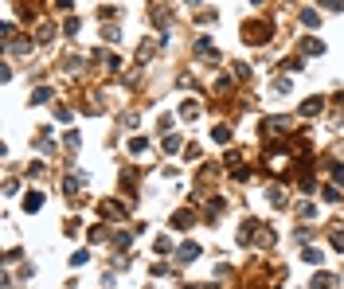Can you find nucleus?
I'll return each mask as SVG.
<instances>
[{
  "label": "nucleus",
  "mask_w": 344,
  "mask_h": 289,
  "mask_svg": "<svg viewBox=\"0 0 344 289\" xmlns=\"http://www.w3.org/2000/svg\"><path fill=\"white\" fill-rule=\"evenodd\" d=\"M195 51H200V59H219V51L211 47L208 35H200V39H195Z\"/></svg>",
  "instance_id": "1"
},
{
  "label": "nucleus",
  "mask_w": 344,
  "mask_h": 289,
  "mask_svg": "<svg viewBox=\"0 0 344 289\" xmlns=\"http://www.w3.org/2000/svg\"><path fill=\"white\" fill-rule=\"evenodd\" d=\"M39 207H43V196H39V191H31L28 200H24V211H39Z\"/></svg>",
  "instance_id": "2"
},
{
  "label": "nucleus",
  "mask_w": 344,
  "mask_h": 289,
  "mask_svg": "<svg viewBox=\"0 0 344 289\" xmlns=\"http://www.w3.org/2000/svg\"><path fill=\"white\" fill-rule=\"evenodd\" d=\"M301 51H305V55H321V51H325V43H321V39H305V43H301Z\"/></svg>",
  "instance_id": "3"
},
{
  "label": "nucleus",
  "mask_w": 344,
  "mask_h": 289,
  "mask_svg": "<svg viewBox=\"0 0 344 289\" xmlns=\"http://www.w3.org/2000/svg\"><path fill=\"white\" fill-rule=\"evenodd\" d=\"M195 254H200V246H195V243H184V246H180V262H192Z\"/></svg>",
  "instance_id": "4"
},
{
  "label": "nucleus",
  "mask_w": 344,
  "mask_h": 289,
  "mask_svg": "<svg viewBox=\"0 0 344 289\" xmlns=\"http://www.w3.org/2000/svg\"><path fill=\"white\" fill-rule=\"evenodd\" d=\"M301 114H305V117L321 114V98H309V102H305V106H301Z\"/></svg>",
  "instance_id": "5"
},
{
  "label": "nucleus",
  "mask_w": 344,
  "mask_h": 289,
  "mask_svg": "<svg viewBox=\"0 0 344 289\" xmlns=\"http://www.w3.org/2000/svg\"><path fill=\"white\" fill-rule=\"evenodd\" d=\"M313 289H332V277L329 274H317L313 277Z\"/></svg>",
  "instance_id": "6"
},
{
  "label": "nucleus",
  "mask_w": 344,
  "mask_h": 289,
  "mask_svg": "<svg viewBox=\"0 0 344 289\" xmlns=\"http://www.w3.org/2000/svg\"><path fill=\"white\" fill-rule=\"evenodd\" d=\"M129 149H133V153H145V149H149V141H145V137H133V141H129Z\"/></svg>",
  "instance_id": "7"
},
{
  "label": "nucleus",
  "mask_w": 344,
  "mask_h": 289,
  "mask_svg": "<svg viewBox=\"0 0 344 289\" xmlns=\"http://www.w3.org/2000/svg\"><path fill=\"white\" fill-rule=\"evenodd\" d=\"M172 223H176L180 231H184V227H188V223H192V215H188V211H180V215H176V219H172Z\"/></svg>",
  "instance_id": "8"
},
{
  "label": "nucleus",
  "mask_w": 344,
  "mask_h": 289,
  "mask_svg": "<svg viewBox=\"0 0 344 289\" xmlns=\"http://www.w3.org/2000/svg\"><path fill=\"white\" fill-rule=\"evenodd\" d=\"M301 24H305V28H317V12H301Z\"/></svg>",
  "instance_id": "9"
},
{
  "label": "nucleus",
  "mask_w": 344,
  "mask_h": 289,
  "mask_svg": "<svg viewBox=\"0 0 344 289\" xmlns=\"http://www.w3.org/2000/svg\"><path fill=\"white\" fill-rule=\"evenodd\" d=\"M301 258L309 262V266H317V262H321V250H305V254H301Z\"/></svg>",
  "instance_id": "10"
},
{
  "label": "nucleus",
  "mask_w": 344,
  "mask_h": 289,
  "mask_svg": "<svg viewBox=\"0 0 344 289\" xmlns=\"http://www.w3.org/2000/svg\"><path fill=\"white\" fill-rule=\"evenodd\" d=\"M227 137H231V129H227V125H219V129H215V141L227 144Z\"/></svg>",
  "instance_id": "11"
},
{
  "label": "nucleus",
  "mask_w": 344,
  "mask_h": 289,
  "mask_svg": "<svg viewBox=\"0 0 344 289\" xmlns=\"http://www.w3.org/2000/svg\"><path fill=\"white\" fill-rule=\"evenodd\" d=\"M321 4H325V8H332V12H340V8H344V0H321Z\"/></svg>",
  "instance_id": "12"
},
{
  "label": "nucleus",
  "mask_w": 344,
  "mask_h": 289,
  "mask_svg": "<svg viewBox=\"0 0 344 289\" xmlns=\"http://www.w3.org/2000/svg\"><path fill=\"white\" fill-rule=\"evenodd\" d=\"M332 180H336V184H344V164H336V168H332Z\"/></svg>",
  "instance_id": "13"
},
{
  "label": "nucleus",
  "mask_w": 344,
  "mask_h": 289,
  "mask_svg": "<svg viewBox=\"0 0 344 289\" xmlns=\"http://www.w3.org/2000/svg\"><path fill=\"white\" fill-rule=\"evenodd\" d=\"M332 246H336V250H344V231H336V234H332Z\"/></svg>",
  "instance_id": "14"
}]
</instances>
